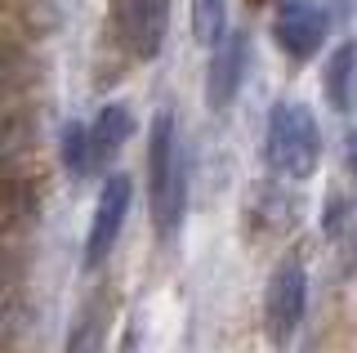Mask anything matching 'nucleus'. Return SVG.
I'll use <instances>...</instances> for the list:
<instances>
[{"instance_id":"423d86ee","label":"nucleus","mask_w":357,"mask_h":353,"mask_svg":"<svg viewBox=\"0 0 357 353\" xmlns=\"http://www.w3.org/2000/svg\"><path fill=\"white\" fill-rule=\"evenodd\" d=\"M245 81V36L241 31H228L215 50H210V68H206V103L215 112H228L232 98L241 94Z\"/></svg>"},{"instance_id":"ddd939ff","label":"nucleus","mask_w":357,"mask_h":353,"mask_svg":"<svg viewBox=\"0 0 357 353\" xmlns=\"http://www.w3.org/2000/svg\"><path fill=\"white\" fill-rule=\"evenodd\" d=\"M344 165L357 174V126H349L344 130Z\"/></svg>"},{"instance_id":"20e7f679","label":"nucleus","mask_w":357,"mask_h":353,"mask_svg":"<svg viewBox=\"0 0 357 353\" xmlns=\"http://www.w3.org/2000/svg\"><path fill=\"white\" fill-rule=\"evenodd\" d=\"M130 202H134V183H130V174H107V179H103V193H98V206H94V219H89L85 269H98V264L112 255V246H116L121 228H126Z\"/></svg>"},{"instance_id":"f03ea898","label":"nucleus","mask_w":357,"mask_h":353,"mask_svg":"<svg viewBox=\"0 0 357 353\" xmlns=\"http://www.w3.org/2000/svg\"><path fill=\"white\" fill-rule=\"evenodd\" d=\"M268 161L290 179H312L321 165V130L312 107L282 98L268 107Z\"/></svg>"},{"instance_id":"7ed1b4c3","label":"nucleus","mask_w":357,"mask_h":353,"mask_svg":"<svg viewBox=\"0 0 357 353\" xmlns=\"http://www.w3.org/2000/svg\"><path fill=\"white\" fill-rule=\"evenodd\" d=\"M304 308H308V273L299 260H282L264 291V326L273 336V345H286L295 336L299 322H304Z\"/></svg>"},{"instance_id":"0eeeda50","label":"nucleus","mask_w":357,"mask_h":353,"mask_svg":"<svg viewBox=\"0 0 357 353\" xmlns=\"http://www.w3.org/2000/svg\"><path fill=\"white\" fill-rule=\"evenodd\" d=\"M170 27V0H121V31L134 59H156Z\"/></svg>"},{"instance_id":"f257e3e1","label":"nucleus","mask_w":357,"mask_h":353,"mask_svg":"<svg viewBox=\"0 0 357 353\" xmlns=\"http://www.w3.org/2000/svg\"><path fill=\"white\" fill-rule=\"evenodd\" d=\"M148 202H152L156 233L170 241L183 228V211H188V170L170 112H156L148 126Z\"/></svg>"},{"instance_id":"f8f14e48","label":"nucleus","mask_w":357,"mask_h":353,"mask_svg":"<svg viewBox=\"0 0 357 353\" xmlns=\"http://www.w3.org/2000/svg\"><path fill=\"white\" fill-rule=\"evenodd\" d=\"M192 36L206 50H215L228 36V5L223 0H192Z\"/></svg>"},{"instance_id":"6e6552de","label":"nucleus","mask_w":357,"mask_h":353,"mask_svg":"<svg viewBox=\"0 0 357 353\" xmlns=\"http://www.w3.org/2000/svg\"><path fill=\"white\" fill-rule=\"evenodd\" d=\"M326 103L340 117L357 112V40H340L326 59Z\"/></svg>"},{"instance_id":"9d476101","label":"nucleus","mask_w":357,"mask_h":353,"mask_svg":"<svg viewBox=\"0 0 357 353\" xmlns=\"http://www.w3.org/2000/svg\"><path fill=\"white\" fill-rule=\"evenodd\" d=\"M63 353H107V304L103 300L85 304V313L72 322V331H67Z\"/></svg>"},{"instance_id":"39448f33","label":"nucleus","mask_w":357,"mask_h":353,"mask_svg":"<svg viewBox=\"0 0 357 353\" xmlns=\"http://www.w3.org/2000/svg\"><path fill=\"white\" fill-rule=\"evenodd\" d=\"M326 31H331V14L321 5H312V0H286V5L277 9V23H273L277 45L295 63L312 59V54L321 50V40H326Z\"/></svg>"},{"instance_id":"1a4fd4ad","label":"nucleus","mask_w":357,"mask_h":353,"mask_svg":"<svg viewBox=\"0 0 357 353\" xmlns=\"http://www.w3.org/2000/svg\"><path fill=\"white\" fill-rule=\"evenodd\" d=\"M89 135H94V157H98V165H103V161H116L121 148L134 139V117H130V107H121V103L98 107V117L89 121Z\"/></svg>"},{"instance_id":"9b49d317","label":"nucleus","mask_w":357,"mask_h":353,"mask_svg":"<svg viewBox=\"0 0 357 353\" xmlns=\"http://www.w3.org/2000/svg\"><path fill=\"white\" fill-rule=\"evenodd\" d=\"M59 152H63V165H67L72 179H89V174H94L98 157H94V135H89L85 121H67V126H63Z\"/></svg>"}]
</instances>
